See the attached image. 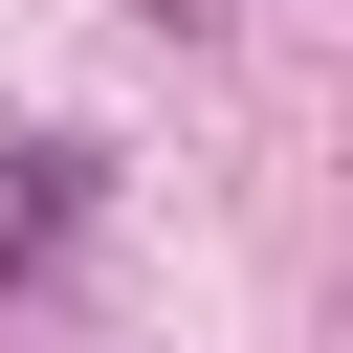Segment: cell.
I'll use <instances>...</instances> for the list:
<instances>
[{"mask_svg":"<svg viewBox=\"0 0 353 353\" xmlns=\"http://www.w3.org/2000/svg\"><path fill=\"white\" fill-rule=\"evenodd\" d=\"M154 22H221V0H154Z\"/></svg>","mask_w":353,"mask_h":353,"instance_id":"obj_1","label":"cell"}]
</instances>
